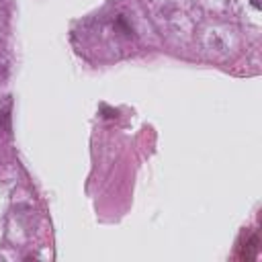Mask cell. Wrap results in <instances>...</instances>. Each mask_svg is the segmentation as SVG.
I'll list each match as a JSON object with an SVG mask.
<instances>
[{
  "mask_svg": "<svg viewBox=\"0 0 262 262\" xmlns=\"http://www.w3.org/2000/svg\"><path fill=\"white\" fill-rule=\"evenodd\" d=\"M252 6L260 10V8H262V0H252Z\"/></svg>",
  "mask_w": 262,
  "mask_h": 262,
  "instance_id": "1",
  "label": "cell"
}]
</instances>
